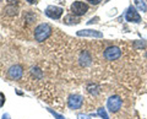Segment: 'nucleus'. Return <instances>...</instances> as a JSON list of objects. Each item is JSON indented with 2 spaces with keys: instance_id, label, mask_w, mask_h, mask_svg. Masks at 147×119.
Instances as JSON below:
<instances>
[{
  "instance_id": "obj_10",
  "label": "nucleus",
  "mask_w": 147,
  "mask_h": 119,
  "mask_svg": "<svg viewBox=\"0 0 147 119\" xmlns=\"http://www.w3.org/2000/svg\"><path fill=\"white\" fill-rule=\"evenodd\" d=\"M4 12H5V15L13 17L18 14V10H17V7L15 5H6L5 7H4Z\"/></svg>"
},
{
  "instance_id": "obj_2",
  "label": "nucleus",
  "mask_w": 147,
  "mask_h": 119,
  "mask_svg": "<svg viewBox=\"0 0 147 119\" xmlns=\"http://www.w3.org/2000/svg\"><path fill=\"white\" fill-rule=\"evenodd\" d=\"M121 106H123V101L117 95H114V96H112V97H109L108 101H107V107H108V109L112 113L118 112L119 109L121 108Z\"/></svg>"
},
{
  "instance_id": "obj_25",
  "label": "nucleus",
  "mask_w": 147,
  "mask_h": 119,
  "mask_svg": "<svg viewBox=\"0 0 147 119\" xmlns=\"http://www.w3.org/2000/svg\"><path fill=\"white\" fill-rule=\"evenodd\" d=\"M0 1H1V0H0Z\"/></svg>"
},
{
  "instance_id": "obj_1",
  "label": "nucleus",
  "mask_w": 147,
  "mask_h": 119,
  "mask_svg": "<svg viewBox=\"0 0 147 119\" xmlns=\"http://www.w3.org/2000/svg\"><path fill=\"white\" fill-rule=\"evenodd\" d=\"M50 33H52V27L48 24H40L34 30V38L38 42H43L49 37Z\"/></svg>"
},
{
  "instance_id": "obj_3",
  "label": "nucleus",
  "mask_w": 147,
  "mask_h": 119,
  "mask_svg": "<svg viewBox=\"0 0 147 119\" xmlns=\"http://www.w3.org/2000/svg\"><path fill=\"white\" fill-rule=\"evenodd\" d=\"M88 11V6L82 1H75L71 5V12L76 16H82Z\"/></svg>"
},
{
  "instance_id": "obj_15",
  "label": "nucleus",
  "mask_w": 147,
  "mask_h": 119,
  "mask_svg": "<svg viewBox=\"0 0 147 119\" xmlns=\"http://www.w3.org/2000/svg\"><path fill=\"white\" fill-rule=\"evenodd\" d=\"M97 113H98V116H99L100 118H103V119H109L108 114H107V112H105V109H104V108H99Z\"/></svg>"
},
{
  "instance_id": "obj_16",
  "label": "nucleus",
  "mask_w": 147,
  "mask_h": 119,
  "mask_svg": "<svg viewBox=\"0 0 147 119\" xmlns=\"http://www.w3.org/2000/svg\"><path fill=\"white\" fill-rule=\"evenodd\" d=\"M34 14H32L31 11H28V12H27L26 14V15H25V19L27 20V22H32V21H34Z\"/></svg>"
},
{
  "instance_id": "obj_6",
  "label": "nucleus",
  "mask_w": 147,
  "mask_h": 119,
  "mask_svg": "<svg viewBox=\"0 0 147 119\" xmlns=\"http://www.w3.org/2000/svg\"><path fill=\"white\" fill-rule=\"evenodd\" d=\"M63 11L64 10L61 7L50 5V6H48L47 9H45V15H47L48 17H50V19H53V20H58L59 17L63 15Z\"/></svg>"
},
{
  "instance_id": "obj_22",
  "label": "nucleus",
  "mask_w": 147,
  "mask_h": 119,
  "mask_svg": "<svg viewBox=\"0 0 147 119\" xmlns=\"http://www.w3.org/2000/svg\"><path fill=\"white\" fill-rule=\"evenodd\" d=\"M28 4H34V3H37V0H26Z\"/></svg>"
},
{
  "instance_id": "obj_12",
  "label": "nucleus",
  "mask_w": 147,
  "mask_h": 119,
  "mask_svg": "<svg viewBox=\"0 0 147 119\" xmlns=\"http://www.w3.org/2000/svg\"><path fill=\"white\" fill-rule=\"evenodd\" d=\"M80 20L77 19V17H72L71 15H67L65 16V19H64V24H66V25H76V24H79Z\"/></svg>"
},
{
  "instance_id": "obj_4",
  "label": "nucleus",
  "mask_w": 147,
  "mask_h": 119,
  "mask_svg": "<svg viewBox=\"0 0 147 119\" xmlns=\"http://www.w3.org/2000/svg\"><path fill=\"white\" fill-rule=\"evenodd\" d=\"M121 55V50L119 49L118 47H109L104 50V58L107 60H117Z\"/></svg>"
},
{
  "instance_id": "obj_14",
  "label": "nucleus",
  "mask_w": 147,
  "mask_h": 119,
  "mask_svg": "<svg viewBox=\"0 0 147 119\" xmlns=\"http://www.w3.org/2000/svg\"><path fill=\"white\" fill-rule=\"evenodd\" d=\"M87 90H88V92L91 93H98V87H97V85H94V84H90L88 86H87Z\"/></svg>"
},
{
  "instance_id": "obj_18",
  "label": "nucleus",
  "mask_w": 147,
  "mask_h": 119,
  "mask_svg": "<svg viewBox=\"0 0 147 119\" xmlns=\"http://www.w3.org/2000/svg\"><path fill=\"white\" fill-rule=\"evenodd\" d=\"M4 103H5V96L0 92V107H3Z\"/></svg>"
},
{
  "instance_id": "obj_19",
  "label": "nucleus",
  "mask_w": 147,
  "mask_h": 119,
  "mask_svg": "<svg viewBox=\"0 0 147 119\" xmlns=\"http://www.w3.org/2000/svg\"><path fill=\"white\" fill-rule=\"evenodd\" d=\"M77 118L79 119H91L90 116H87V114H82V113H80L79 116H77Z\"/></svg>"
},
{
  "instance_id": "obj_5",
  "label": "nucleus",
  "mask_w": 147,
  "mask_h": 119,
  "mask_svg": "<svg viewBox=\"0 0 147 119\" xmlns=\"http://www.w3.org/2000/svg\"><path fill=\"white\" fill-rule=\"evenodd\" d=\"M84 103V98L80 95H71L67 99V106L71 109H79Z\"/></svg>"
},
{
  "instance_id": "obj_7",
  "label": "nucleus",
  "mask_w": 147,
  "mask_h": 119,
  "mask_svg": "<svg viewBox=\"0 0 147 119\" xmlns=\"http://www.w3.org/2000/svg\"><path fill=\"white\" fill-rule=\"evenodd\" d=\"M9 77L12 80H20L22 75H24V69L21 65H12L7 71Z\"/></svg>"
},
{
  "instance_id": "obj_17",
  "label": "nucleus",
  "mask_w": 147,
  "mask_h": 119,
  "mask_svg": "<svg viewBox=\"0 0 147 119\" xmlns=\"http://www.w3.org/2000/svg\"><path fill=\"white\" fill-rule=\"evenodd\" d=\"M48 111H49L50 113H52V114H53V116H54L55 118H57V119H65V118H64V116H61V114H59V113H57V112H54V111H53V109H50V108H48Z\"/></svg>"
},
{
  "instance_id": "obj_23",
  "label": "nucleus",
  "mask_w": 147,
  "mask_h": 119,
  "mask_svg": "<svg viewBox=\"0 0 147 119\" xmlns=\"http://www.w3.org/2000/svg\"><path fill=\"white\" fill-rule=\"evenodd\" d=\"M3 119H10V117H9V114H4V116H3Z\"/></svg>"
},
{
  "instance_id": "obj_20",
  "label": "nucleus",
  "mask_w": 147,
  "mask_h": 119,
  "mask_svg": "<svg viewBox=\"0 0 147 119\" xmlns=\"http://www.w3.org/2000/svg\"><path fill=\"white\" fill-rule=\"evenodd\" d=\"M90 4H92V5H97V4H99L102 0H87Z\"/></svg>"
},
{
  "instance_id": "obj_24",
  "label": "nucleus",
  "mask_w": 147,
  "mask_h": 119,
  "mask_svg": "<svg viewBox=\"0 0 147 119\" xmlns=\"http://www.w3.org/2000/svg\"><path fill=\"white\" fill-rule=\"evenodd\" d=\"M146 58H147V52H146Z\"/></svg>"
},
{
  "instance_id": "obj_13",
  "label": "nucleus",
  "mask_w": 147,
  "mask_h": 119,
  "mask_svg": "<svg viewBox=\"0 0 147 119\" xmlns=\"http://www.w3.org/2000/svg\"><path fill=\"white\" fill-rule=\"evenodd\" d=\"M135 4L141 11H146L147 6H146V3L144 1V0H135Z\"/></svg>"
},
{
  "instance_id": "obj_11",
  "label": "nucleus",
  "mask_w": 147,
  "mask_h": 119,
  "mask_svg": "<svg viewBox=\"0 0 147 119\" xmlns=\"http://www.w3.org/2000/svg\"><path fill=\"white\" fill-rule=\"evenodd\" d=\"M79 60L81 63V65L87 66V65H90V64H91V55L87 52H84V53H81Z\"/></svg>"
},
{
  "instance_id": "obj_8",
  "label": "nucleus",
  "mask_w": 147,
  "mask_h": 119,
  "mask_svg": "<svg viewBox=\"0 0 147 119\" xmlns=\"http://www.w3.org/2000/svg\"><path fill=\"white\" fill-rule=\"evenodd\" d=\"M125 19L129 22H135V24H139V22L141 21V16H140V14L136 11L135 7L130 6V7L127 9V11H126Z\"/></svg>"
},
{
  "instance_id": "obj_21",
  "label": "nucleus",
  "mask_w": 147,
  "mask_h": 119,
  "mask_svg": "<svg viewBox=\"0 0 147 119\" xmlns=\"http://www.w3.org/2000/svg\"><path fill=\"white\" fill-rule=\"evenodd\" d=\"M17 1V0H7V3H9V5H13Z\"/></svg>"
},
{
  "instance_id": "obj_9",
  "label": "nucleus",
  "mask_w": 147,
  "mask_h": 119,
  "mask_svg": "<svg viewBox=\"0 0 147 119\" xmlns=\"http://www.w3.org/2000/svg\"><path fill=\"white\" fill-rule=\"evenodd\" d=\"M77 36H84V37H94V38H102L103 34L94 30H82L77 32Z\"/></svg>"
}]
</instances>
